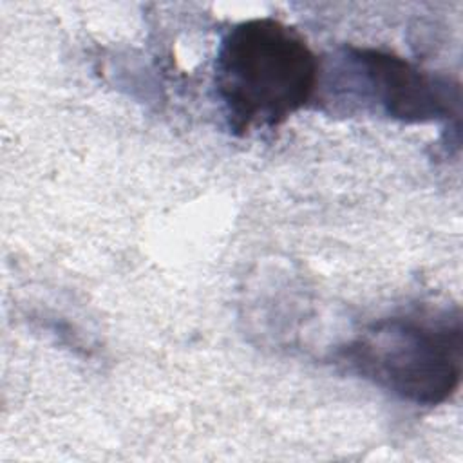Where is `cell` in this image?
<instances>
[{
	"label": "cell",
	"instance_id": "1",
	"mask_svg": "<svg viewBox=\"0 0 463 463\" xmlns=\"http://www.w3.org/2000/svg\"><path fill=\"white\" fill-rule=\"evenodd\" d=\"M215 90L230 130L275 128L300 110L320 83V63L291 25L264 16L235 24L215 58Z\"/></svg>",
	"mask_w": 463,
	"mask_h": 463
},
{
	"label": "cell",
	"instance_id": "2",
	"mask_svg": "<svg viewBox=\"0 0 463 463\" xmlns=\"http://www.w3.org/2000/svg\"><path fill=\"white\" fill-rule=\"evenodd\" d=\"M459 311H416L376 320L340 360L392 396L423 407L447 402L461 380Z\"/></svg>",
	"mask_w": 463,
	"mask_h": 463
},
{
	"label": "cell",
	"instance_id": "3",
	"mask_svg": "<svg viewBox=\"0 0 463 463\" xmlns=\"http://www.w3.org/2000/svg\"><path fill=\"white\" fill-rule=\"evenodd\" d=\"M331 103L382 112L405 123L459 118L461 89L452 78L423 71L392 52L345 47L333 61Z\"/></svg>",
	"mask_w": 463,
	"mask_h": 463
}]
</instances>
